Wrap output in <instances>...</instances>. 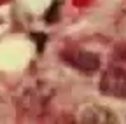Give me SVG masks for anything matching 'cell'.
Instances as JSON below:
<instances>
[{
    "mask_svg": "<svg viewBox=\"0 0 126 124\" xmlns=\"http://www.w3.org/2000/svg\"><path fill=\"white\" fill-rule=\"evenodd\" d=\"M68 63L82 72H94L100 65V58L89 51H72L68 56Z\"/></svg>",
    "mask_w": 126,
    "mask_h": 124,
    "instance_id": "7a4b0ae2",
    "label": "cell"
},
{
    "mask_svg": "<svg viewBox=\"0 0 126 124\" xmlns=\"http://www.w3.org/2000/svg\"><path fill=\"white\" fill-rule=\"evenodd\" d=\"M98 89L105 96L126 100V70L119 67H110L102 73Z\"/></svg>",
    "mask_w": 126,
    "mask_h": 124,
    "instance_id": "6da1fadb",
    "label": "cell"
}]
</instances>
